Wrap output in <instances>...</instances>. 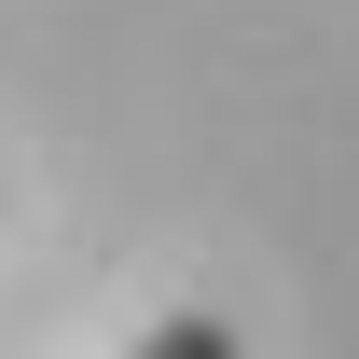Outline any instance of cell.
<instances>
[{
  "label": "cell",
  "mask_w": 359,
  "mask_h": 359,
  "mask_svg": "<svg viewBox=\"0 0 359 359\" xmlns=\"http://www.w3.org/2000/svg\"><path fill=\"white\" fill-rule=\"evenodd\" d=\"M138 359H235V318H166Z\"/></svg>",
  "instance_id": "1"
}]
</instances>
